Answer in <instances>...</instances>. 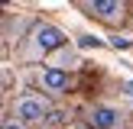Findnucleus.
Returning a JSON list of instances; mask_svg holds the SVG:
<instances>
[{
  "instance_id": "obj_1",
  "label": "nucleus",
  "mask_w": 133,
  "mask_h": 129,
  "mask_svg": "<svg viewBox=\"0 0 133 129\" xmlns=\"http://www.w3.org/2000/svg\"><path fill=\"white\" fill-rule=\"evenodd\" d=\"M42 113H45V103L39 97H23L16 103V119L19 123H36V119H42Z\"/></svg>"
},
{
  "instance_id": "obj_2",
  "label": "nucleus",
  "mask_w": 133,
  "mask_h": 129,
  "mask_svg": "<svg viewBox=\"0 0 133 129\" xmlns=\"http://www.w3.org/2000/svg\"><path fill=\"white\" fill-rule=\"evenodd\" d=\"M36 45L42 52H55V49L65 45V32L55 29V26H39V29H36Z\"/></svg>"
},
{
  "instance_id": "obj_3",
  "label": "nucleus",
  "mask_w": 133,
  "mask_h": 129,
  "mask_svg": "<svg viewBox=\"0 0 133 129\" xmlns=\"http://www.w3.org/2000/svg\"><path fill=\"white\" fill-rule=\"evenodd\" d=\"M117 123H120V113L110 107H97L94 113H91V126L94 129H114Z\"/></svg>"
},
{
  "instance_id": "obj_4",
  "label": "nucleus",
  "mask_w": 133,
  "mask_h": 129,
  "mask_svg": "<svg viewBox=\"0 0 133 129\" xmlns=\"http://www.w3.org/2000/svg\"><path fill=\"white\" fill-rule=\"evenodd\" d=\"M42 84L49 90H65V87H68V74L58 71V68H49V71H42Z\"/></svg>"
},
{
  "instance_id": "obj_5",
  "label": "nucleus",
  "mask_w": 133,
  "mask_h": 129,
  "mask_svg": "<svg viewBox=\"0 0 133 129\" xmlns=\"http://www.w3.org/2000/svg\"><path fill=\"white\" fill-rule=\"evenodd\" d=\"M91 10H94L97 16H104V19H114V16L123 13V3H117V0H94Z\"/></svg>"
},
{
  "instance_id": "obj_6",
  "label": "nucleus",
  "mask_w": 133,
  "mask_h": 129,
  "mask_svg": "<svg viewBox=\"0 0 133 129\" xmlns=\"http://www.w3.org/2000/svg\"><path fill=\"white\" fill-rule=\"evenodd\" d=\"M78 45H81V49H101V39H94V36H81V39H78Z\"/></svg>"
},
{
  "instance_id": "obj_7",
  "label": "nucleus",
  "mask_w": 133,
  "mask_h": 129,
  "mask_svg": "<svg viewBox=\"0 0 133 129\" xmlns=\"http://www.w3.org/2000/svg\"><path fill=\"white\" fill-rule=\"evenodd\" d=\"M110 45H114V49H130V39H120V36H114V39H110Z\"/></svg>"
},
{
  "instance_id": "obj_8",
  "label": "nucleus",
  "mask_w": 133,
  "mask_h": 129,
  "mask_svg": "<svg viewBox=\"0 0 133 129\" xmlns=\"http://www.w3.org/2000/svg\"><path fill=\"white\" fill-rule=\"evenodd\" d=\"M3 129H23V126H19V123H6Z\"/></svg>"
}]
</instances>
